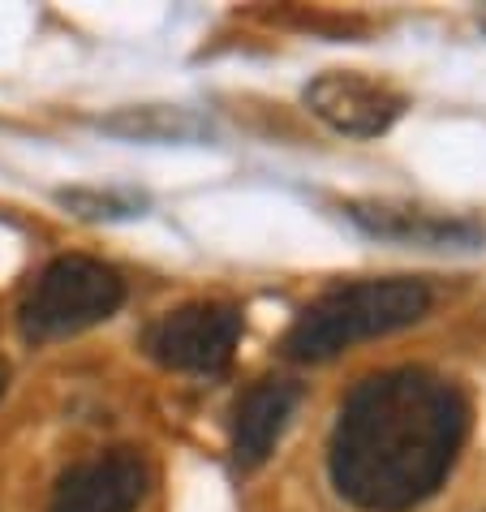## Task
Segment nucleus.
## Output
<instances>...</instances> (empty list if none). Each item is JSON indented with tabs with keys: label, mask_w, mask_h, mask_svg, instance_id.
<instances>
[{
	"label": "nucleus",
	"mask_w": 486,
	"mask_h": 512,
	"mask_svg": "<svg viewBox=\"0 0 486 512\" xmlns=\"http://www.w3.org/2000/svg\"><path fill=\"white\" fill-rule=\"evenodd\" d=\"M469 426L465 396L431 371L357 383L332 435V478L366 512H405L435 495Z\"/></svg>",
	"instance_id": "nucleus-1"
},
{
	"label": "nucleus",
	"mask_w": 486,
	"mask_h": 512,
	"mask_svg": "<svg viewBox=\"0 0 486 512\" xmlns=\"http://www.w3.org/2000/svg\"><path fill=\"white\" fill-rule=\"evenodd\" d=\"M431 310V289L422 280H357L310 302L284 336L293 362H327L357 340L388 336L418 323Z\"/></svg>",
	"instance_id": "nucleus-2"
},
{
	"label": "nucleus",
	"mask_w": 486,
	"mask_h": 512,
	"mask_svg": "<svg viewBox=\"0 0 486 512\" xmlns=\"http://www.w3.org/2000/svg\"><path fill=\"white\" fill-rule=\"evenodd\" d=\"M125 302V280L99 259L65 254L56 259L22 302V336L56 340L74 336L82 327L112 319Z\"/></svg>",
	"instance_id": "nucleus-3"
},
{
	"label": "nucleus",
	"mask_w": 486,
	"mask_h": 512,
	"mask_svg": "<svg viewBox=\"0 0 486 512\" xmlns=\"http://www.w3.org/2000/svg\"><path fill=\"white\" fill-rule=\"evenodd\" d=\"M241 340V310L224 302H190L160 315L142 345L168 371L190 375H220L233 362V349Z\"/></svg>",
	"instance_id": "nucleus-4"
},
{
	"label": "nucleus",
	"mask_w": 486,
	"mask_h": 512,
	"mask_svg": "<svg viewBox=\"0 0 486 512\" xmlns=\"http://www.w3.org/2000/svg\"><path fill=\"white\" fill-rule=\"evenodd\" d=\"M306 108L319 121L349 138H379L388 125L405 112V95L392 91L388 82L349 74V69H327L306 87Z\"/></svg>",
	"instance_id": "nucleus-5"
},
{
	"label": "nucleus",
	"mask_w": 486,
	"mask_h": 512,
	"mask_svg": "<svg viewBox=\"0 0 486 512\" xmlns=\"http://www.w3.org/2000/svg\"><path fill=\"white\" fill-rule=\"evenodd\" d=\"M147 482V461L134 448L99 452L56 482L52 512H134L147 495Z\"/></svg>",
	"instance_id": "nucleus-6"
},
{
	"label": "nucleus",
	"mask_w": 486,
	"mask_h": 512,
	"mask_svg": "<svg viewBox=\"0 0 486 512\" xmlns=\"http://www.w3.org/2000/svg\"><path fill=\"white\" fill-rule=\"evenodd\" d=\"M297 409V388L284 379H263L237 401L233 414V461L241 469H259L271 448H276L280 431L289 426Z\"/></svg>",
	"instance_id": "nucleus-7"
},
{
	"label": "nucleus",
	"mask_w": 486,
	"mask_h": 512,
	"mask_svg": "<svg viewBox=\"0 0 486 512\" xmlns=\"http://www.w3.org/2000/svg\"><path fill=\"white\" fill-rule=\"evenodd\" d=\"M349 220H357L366 233L405 241V246H452V241H474V229L461 220H443L435 211L409 207V203H349Z\"/></svg>",
	"instance_id": "nucleus-8"
},
{
	"label": "nucleus",
	"mask_w": 486,
	"mask_h": 512,
	"mask_svg": "<svg viewBox=\"0 0 486 512\" xmlns=\"http://www.w3.org/2000/svg\"><path fill=\"white\" fill-rule=\"evenodd\" d=\"M99 125H104L108 134L138 138V142H181V138L207 134V125L190 117L185 108H125L121 117H108Z\"/></svg>",
	"instance_id": "nucleus-9"
},
{
	"label": "nucleus",
	"mask_w": 486,
	"mask_h": 512,
	"mask_svg": "<svg viewBox=\"0 0 486 512\" xmlns=\"http://www.w3.org/2000/svg\"><path fill=\"white\" fill-rule=\"evenodd\" d=\"M61 203L74 207L78 216H91V220H99V216L117 220V216H134V211H138L134 198H121V194H91V190H69V194H61Z\"/></svg>",
	"instance_id": "nucleus-10"
},
{
	"label": "nucleus",
	"mask_w": 486,
	"mask_h": 512,
	"mask_svg": "<svg viewBox=\"0 0 486 512\" xmlns=\"http://www.w3.org/2000/svg\"><path fill=\"white\" fill-rule=\"evenodd\" d=\"M5 383H9V366L0 362V392H5Z\"/></svg>",
	"instance_id": "nucleus-11"
}]
</instances>
